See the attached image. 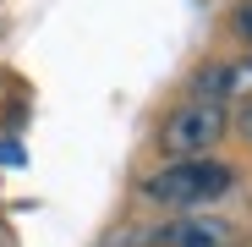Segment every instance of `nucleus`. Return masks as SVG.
Here are the masks:
<instances>
[{"instance_id": "nucleus-1", "label": "nucleus", "mask_w": 252, "mask_h": 247, "mask_svg": "<svg viewBox=\"0 0 252 247\" xmlns=\"http://www.w3.org/2000/svg\"><path fill=\"white\" fill-rule=\"evenodd\" d=\"M236 187V165L225 159H170L164 171L143 176V198L159 203V209H208Z\"/></svg>"}, {"instance_id": "nucleus-2", "label": "nucleus", "mask_w": 252, "mask_h": 247, "mask_svg": "<svg viewBox=\"0 0 252 247\" xmlns=\"http://www.w3.org/2000/svg\"><path fill=\"white\" fill-rule=\"evenodd\" d=\"M225 127H230L225 99H187L176 115H164L159 154H170V159H208L214 143L225 138Z\"/></svg>"}, {"instance_id": "nucleus-3", "label": "nucleus", "mask_w": 252, "mask_h": 247, "mask_svg": "<svg viewBox=\"0 0 252 247\" xmlns=\"http://www.w3.org/2000/svg\"><path fill=\"white\" fill-rule=\"evenodd\" d=\"M132 247H230L225 220H170V225H148Z\"/></svg>"}, {"instance_id": "nucleus-4", "label": "nucleus", "mask_w": 252, "mask_h": 247, "mask_svg": "<svg viewBox=\"0 0 252 247\" xmlns=\"http://www.w3.org/2000/svg\"><path fill=\"white\" fill-rule=\"evenodd\" d=\"M230 33L241 38V44H252V0H241V6L230 11Z\"/></svg>"}, {"instance_id": "nucleus-5", "label": "nucleus", "mask_w": 252, "mask_h": 247, "mask_svg": "<svg viewBox=\"0 0 252 247\" xmlns=\"http://www.w3.org/2000/svg\"><path fill=\"white\" fill-rule=\"evenodd\" d=\"M241 132H247V143H252V105L241 110Z\"/></svg>"}]
</instances>
